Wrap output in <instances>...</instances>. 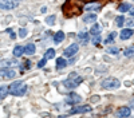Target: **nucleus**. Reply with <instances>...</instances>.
Here are the masks:
<instances>
[{"mask_svg":"<svg viewBox=\"0 0 134 118\" xmlns=\"http://www.w3.org/2000/svg\"><path fill=\"white\" fill-rule=\"evenodd\" d=\"M83 5L85 4L82 3V0H67L62 7V11L66 15V18H72L82 14Z\"/></svg>","mask_w":134,"mask_h":118,"instance_id":"1","label":"nucleus"},{"mask_svg":"<svg viewBox=\"0 0 134 118\" xmlns=\"http://www.w3.org/2000/svg\"><path fill=\"white\" fill-rule=\"evenodd\" d=\"M26 91H27V85L23 81H15L8 86V93H11L12 95H16V97L24 95Z\"/></svg>","mask_w":134,"mask_h":118,"instance_id":"2","label":"nucleus"},{"mask_svg":"<svg viewBox=\"0 0 134 118\" xmlns=\"http://www.w3.org/2000/svg\"><path fill=\"white\" fill-rule=\"evenodd\" d=\"M82 81H83V79H82L81 77H78L75 72H71V74H70V77L67 78L63 83H64V86H66L67 89H75L78 85H81V83H82Z\"/></svg>","mask_w":134,"mask_h":118,"instance_id":"3","label":"nucleus"},{"mask_svg":"<svg viewBox=\"0 0 134 118\" xmlns=\"http://www.w3.org/2000/svg\"><path fill=\"white\" fill-rule=\"evenodd\" d=\"M119 85H121V82L114 77H107L100 82V86H102L103 89H118Z\"/></svg>","mask_w":134,"mask_h":118,"instance_id":"4","label":"nucleus"},{"mask_svg":"<svg viewBox=\"0 0 134 118\" xmlns=\"http://www.w3.org/2000/svg\"><path fill=\"white\" fill-rule=\"evenodd\" d=\"M19 4L18 0H0V8L2 9H14Z\"/></svg>","mask_w":134,"mask_h":118,"instance_id":"5","label":"nucleus"},{"mask_svg":"<svg viewBox=\"0 0 134 118\" xmlns=\"http://www.w3.org/2000/svg\"><path fill=\"white\" fill-rule=\"evenodd\" d=\"M91 111V106L83 105V106H75L70 110V114H85V113H90Z\"/></svg>","mask_w":134,"mask_h":118,"instance_id":"6","label":"nucleus"},{"mask_svg":"<svg viewBox=\"0 0 134 118\" xmlns=\"http://www.w3.org/2000/svg\"><path fill=\"white\" fill-rule=\"evenodd\" d=\"M78 50H79V46H78L76 43H72V44H70L63 51V55L64 57H72V55H75V54L78 52Z\"/></svg>","mask_w":134,"mask_h":118,"instance_id":"7","label":"nucleus"},{"mask_svg":"<svg viewBox=\"0 0 134 118\" xmlns=\"http://www.w3.org/2000/svg\"><path fill=\"white\" fill-rule=\"evenodd\" d=\"M117 115H118V117H122V118L130 117V115H131V110H130V107H127V106H122V107H119L118 111H117Z\"/></svg>","mask_w":134,"mask_h":118,"instance_id":"8","label":"nucleus"},{"mask_svg":"<svg viewBox=\"0 0 134 118\" xmlns=\"http://www.w3.org/2000/svg\"><path fill=\"white\" fill-rule=\"evenodd\" d=\"M81 101H82L81 95H78V94H75V93H71V94L69 95V98L66 99V102H67V103H71V105L78 103V102H81Z\"/></svg>","mask_w":134,"mask_h":118,"instance_id":"9","label":"nucleus"},{"mask_svg":"<svg viewBox=\"0 0 134 118\" xmlns=\"http://www.w3.org/2000/svg\"><path fill=\"white\" fill-rule=\"evenodd\" d=\"M133 34H134V31L131 30V28H125V30H122L121 31V39L122 40H127L129 38H131L133 36Z\"/></svg>","mask_w":134,"mask_h":118,"instance_id":"10","label":"nucleus"},{"mask_svg":"<svg viewBox=\"0 0 134 118\" xmlns=\"http://www.w3.org/2000/svg\"><path fill=\"white\" fill-rule=\"evenodd\" d=\"M100 5L99 3H90V4H85V8L86 11H99L100 9Z\"/></svg>","mask_w":134,"mask_h":118,"instance_id":"11","label":"nucleus"},{"mask_svg":"<svg viewBox=\"0 0 134 118\" xmlns=\"http://www.w3.org/2000/svg\"><path fill=\"white\" fill-rule=\"evenodd\" d=\"M78 39H79L83 44H86V43L90 40V38H88V32H85V31L79 32V34H78Z\"/></svg>","mask_w":134,"mask_h":118,"instance_id":"12","label":"nucleus"},{"mask_svg":"<svg viewBox=\"0 0 134 118\" xmlns=\"http://www.w3.org/2000/svg\"><path fill=\"white\" fill-rule=\"evenodd\" d=\"M95 20H97V15L95 14H87L86 16H83L85 23H94Z\"/></svg>","mask_w":134,"mask_h":118,"instance_id":"13","label":"nucleus"},{"mask_svg":"<svg viewBox=\"0 0 134 118\" xmlns=\"http://www.w3.org/2000/svg\"><path fill=\"white\" fill-rule=\"evenodd\" d=\"M63 40H64V32L63 31H58L57 34L54 35V42L55 43H60Z\"/></svg>","mask_w":134,"mask_h":118,"instance_id":"14","label":"nucleus"},{"mask_svg":"<svg viewBox=\"0 0 134 118\" xmlns=\"http://www.w3.org/2000/svg\"><path fill=\"white\" fill-rule=\"evenodd\" d=\"M67 66V60L64 58H57V69L58 70H62Z\"/></svg>","mask_w":134,"mask_h":118,"instance_id":"15","label":"nucleus"},{"mask_svg":"<svg viewBox=\"0 0 134 118\" xmlns=\"http://www.w3.org/2000/svg\"><path fill=\"white\" fill-rule=\"evenodd\" d=\"M3 74H4V77L8 78V79L15 78V75H16V72H15L12 69H4V70H3Z\"/></svg>","mask_w":134,"mask_h":118,"instance_id":"16","label":"nucleus"},{"mask_svg":"<svg viewBox=\"0 0 134 118\" xmlns=\"http://www.w3.org/2000/svg\"><path fill=\"white\" fill-rule=\"evenodd\" d=\"M34 52H35V44L30 43V44H27L24 47V54H27V55H32Z\"/></svg>","mask_w":134,"mask_h":118,"instance_id":"17","label":"nucleus"},{"mask_svg":"<svg viewBox=\"0 0 134 118\" xmlns=\"http://www.w3.org/2000/svg\"><path fill=\"white\" fill-rule=\"evenodd\" d=\"M23 54H24V47L15 46V48H14V55H15V57H21Z\"/></svg>","mask_w":134,"mask_h":118,"instance_id":"18","label":"nucleus"},{"mask_svg":"<svg viewBox=\"0 0 134 118\" xmlns=\"http://www.w3.org/2000/svg\"><path fill=\"white\" fill-rule=\"evenodd\" d=\"M8 94V87L7 86H0V101H3Z\"/></svg>","mask_w":134,"mask_h":118,"instance_id":"19","label":"nucleus"},{"mask_svg":"<svg viewBox=\"0 0 134 118\" xmlns=\"http://www.w3.org/2000/svg\"><path fill=\"white\" fill-rule=\"evenodd\" d=\"M100 30H102V27H100V26L97 23V24H94V26L91 27L90 34H93V35H98V34H100Z\"/></svg>","mask_w":134,"mask_h":118,"instance_id":"20","label":"nucleus"},{"mask_svg":"<svg viewBox=\"0 0 134 118\" xmlns=\"http://www.w3.org/2000/svg\"><path fill=\"white\" fill-rule=\"evenodd\" d=\"M124 54H125V57H127V58H134V46L127 47V48L124 51Z\"/></svg>","mask_w":134,"mask_h":118,"instance_id":"21","label":"nucleus"},{"mask_svg":"<svg viewBox=\"0 0 134 118\" xmlns=\"http://www.w3.org/2000/svg\"><path fill=\"white\" fill-rule=\"evenodd\" d=\"M54 57H55V50L54 48H48L46 51V54H44V58L46 59H54Z\"/></svg>","mask_w":134,"mask_h":118,"instance_id":"22","label":"nucleus"},{"mask_svg":"<svg viewBox=\"0 0 134 118\" xmlns=\"http://www.w3.org/2000/svg\"><path fill=\"white\" fill-rule=\"evenodd\" d=\"M115 36H117V32H111V34L105 39V43H106V44H110V43H113V42L115 40Z\"/></svg>","mask_w":134,"mask_h":118,"instance_id":"23","label":"nucleus"},{"mask_svg":"<svg viewBox=\"0 0 134 118\" xmlns=\"http://www.w3.org/2000/svg\"><path fill=\"white\" fill-rule=\"evenodd\" d=\"M130 8H131L130 4H127V3H122V4L118 7V11H119V12H126V11H129Z\"/></svg>","mask_w":134,"mask_h":118,"instance_id":"24","label":"nucleus"},{"mask_svg":"<svg viewBox=\"0 0 134 118\" xmlns=\"http://www.w3.org/2000/svg\"><path fill=\"white\" fill-rule=\"evenodd\" d=\"M124 21H125V18H124V16H118V18L115 19V23H117L118 27H122V26H124Z\"/></svg>","mask_w":134,"mask_h":118,"instance_id":"25","label":"nucleus"},{"mask_svg":"<svg viewBox=\"0 0 134 118\" xmlns=\"http://www.w3.org/2000/svg\"><path fill=\"white\" fill-rule=\"evenodd\" d=\"M46 23H47V24H54V23H55V16H54V15L47 16V18H46Z\"/></svg>","mask_w":134,"mask_h":118,"instance_id":"26","label":"nucleus"},{"mask_svg":"<svg viewBox=\"0 0 134 118\" xmlns=\"http://www.w3.org/2000/svg\"><path fill=\"white\" fill-rule=\"evenodd\" d=\"M93 43H94L95 46H98L99 43H100V36H99V34H98V35H95V36L93 38Z\"/></svg>","mask_w":134,"mask_h":118,"instance_id":"27","label":"nucleus"},{"mask_svg":"<svg viewBox=\"0 0 134 118\" xmlns=\"http://www.w3.org/2000/svg\"><path fill=\"white\" fill-rule=\"evenodd\" d=\"M26 35H27V30L26 28H20L19 30V36L20 38H26Z\"/></svg>","mask_w":134,"mask_h":118,"instance_id":"28","label":"nucleus"},{"mask_svg":"<svg viewBox=\"0 0 134 118\" xmlns=\"http://www.w3.org/2000/svg\"><path fill=\"white\" fill-rule=\"evenodd\" d=\"M46 62H47V59H46V58H44L43 60H40V62L38 63V67H39V69H42V67H44V66H46Z\"/></svg>","mask_w":134,"mask_h":118,"instance_id":"29","label":"nucleus"},{"mask_svg":"<svg viewBox=\"0 0 134 118\" xmlns=\"http://www.w3.org/2000/svg\"><path fill=\"white\" fill-rule=\"evenodd\" d=\"M107 51H109V52H111V54H118V52H119V48H115V47H113V48H109Z\"/></svg>","mask_w":134,"mask_h":118,"instance_id":"30","label":"nucleus"},{"mask_svg":"<svg viewBox=\"0 0 134 118\" xmlns=\"http://www.w3.org/2000/svg\"><path fill=\"white\" fill-rule=\"evenodd\" d=\"M0 64H16V60H5V62H2Z\"/></svg>","mask_w":134,"mask_h":118,"instance_id":"31","label":"nucleus"},{"mask_svg":"<svg viewBox=\"0 0 134 118\" xmlns=\"http://www.w3.org/2000/svg\"><path fill=\"white\" fill-rule=\"evenodd\" d=\"M7 32H8V34L11 35V38H12V39H15V34H14V31H12V30H7Z\"/></svg>","mask_w":134,"mask_h":118,"instance_id":"32","label":"nucleus"},{"mask_svg":"<svg viewBox=\"0 0 134 118\" xmlns=\"http://www.w3.org/2000/svg\"><path fill=\"white\" fill-rule=\"evenodd\" d=\"M133 26H134V20H131V19L127 20V27H133Z\"/></svg>","mask_w":134,"mask_h":118,"instance_id":"33","label":"nucleus"},{"mask_svg":"<svg viewBox=\"0 0 134 118\" xmlns=\"http://www.w3.org/2000/svg\"><path fill=\"white\" fill-rule=\"evenodd\" d=\"M129 12H130V16H134V8H130Z\"/></svg>","mask_w":134,"mask_h":118,"instance_id":"34","label":"nucleus"}]
</instances>
